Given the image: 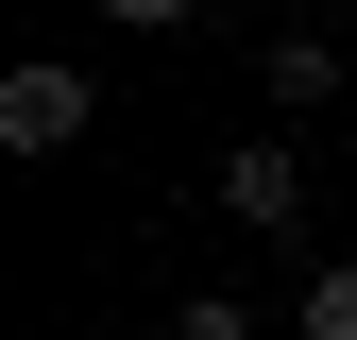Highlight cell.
I'll list each match as a JSON object with an SVG mask.
<instances>
[{
	"label": "cell",
	"instance_id": "2",
	"mask_svg": "<svg viewBox=\"0 0 357 340\" xmlns=\"http://www.w3.org/2000/svg\"><path fill=\"white\" fill-rule=\"evenodd\" d=\"M221 222L289 238V222H306V153H289V137H221Z\"/></svg>",
	"mask_w": 357,
	"mask_h": 340
},
{
	"label": "cell",
	"instance_id": "3",
	"mask_svg": "<svg viewBox=\"0 0 357 340\" xmlns=\"http://www.w3.org/2000/svg\"><path fill=\"white\" fill-rule=\"evenodd\" d=\"M273 102H340V34H273Z\"/></svg>",
	"mask_w": 357,
	"mask_h": 340
},
{
	"label": "cell",
	"instance_id": "4",
	"mask_svg": "<svg viewBox=\"0 0 357 340\" xmlns=\"http://www.w3.org/2000/svg\"><path fill=\"white\" fill-rule=\"evenodd\" d=\"M306 340H357V255H324V272H306V307H289Z\"/></svg>",
	"mask_w": 357,
	"mask_h": 340
},
{
	"label": "cell",
	"instance_id": "5",
	"mask_svg": "<svg viewBox=\"0 0 357 340\" xmlns=\"http://www.w3.org/2000/svg\"><path fill=\"white\" fill-rule=\"evenodd\" d=\"M170 340H255V323H238V289H188V307H170Z\"/></svg>",
	"mask_w": 357,
	"mask_h": 340
},
{
	"label": "cell",
	"instance_id": "7",
	"mask_svg": "<svg viewBox=\"0 0 357 340\" xmlns=\"http://www.w3.org/2000/svg\"><path fill=\"white\" fill-rule=\"evenodd\" d=\"M340 17H357V0H340Z\"/></svg>",
	"mask_w": 357,
	"mask_h": 340
},
{
	"label": "cell",
	"instance_id": "6",
	"mask_svg": "<svg viewBox=\"0 0 357 340\" xmlns=\"http://www.w3.org/2000/svg\"><path fill=\"white\" fill-rule=\"evenodd\" d=\"M102 17H119V34H188L204 0H102Z\"/></svg>",
	"mask_w": 357,
	"mask_h": 340
},
{
	"label": "cell",
	"instance_id": "1",
	"mask_svg": "<svg viewBox=\"0 0 357 340\" xmlns=\"http://www.w3.org/2000/svg\"><path fill=\"white\" fill-rule=\"evenodd\" d=\"M85 119H102V85H85L68 52H34V68H0V153H68Z\"/></svg>",
	"mask_w": 357,
	"mask_h": 340
}]
</instances>
